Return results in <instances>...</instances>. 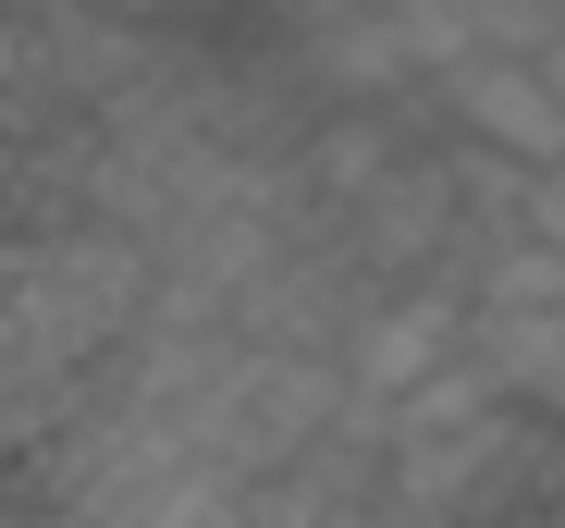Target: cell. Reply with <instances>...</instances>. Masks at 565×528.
Listing matches in <instances>:
<instances>
[{"label":"cell","mask_w":565,"mask_h":528,"mask_svg":"<svg viewBox=\"0 0 565 528\" xmlns=\"http://www.w3.org/2000/svg\"><path fill=\"white\" fill-rule=\"evenodd\" d=\"M516 443H529L516 394H504L480 357H455L443 381H418V394L382 406V492H394L406 528H467V516L516 479Z\"/></svg>","instance_id":"6da1fadb"},{"label":"cell","mask_w":565,"mask_h":528,"mask_svg":"<svg viewBox=\"0 0 565 528\" xmlns=\"http://www.w3.org/2000/svg\"><path fill=\"white\" fill-rule=\"evenodd\" d=\"M467 308H480V369L529 418L565 430V246H541V234L492 246L480 271H467Z\"/></svg>","instance_id":"7a4b0ae2"},{"label":"cell","mask_w":565,"mask_h":528,"mask_svg":"<svg viewBox=\"0 0 565 528\" xmlns=\"http://www.w3.org/2000/svg\"><path fill=\"white\" fill-rule=\"evenodd\" d=\"M455 357H480V308H467L455 271H430V283H369V308L344 320V381H356V406H394V394L443 381Z\"/></svg>","instance_id":"3957f363"},{"label":"cell","mask_w":565,"mask_h":528,"mask_svg":"<svg viewBox=\"0 0 565 528\" xmlns=\"http://www.w3.org/2000/svg\"><path fill=\"white\" fill-rule=\"evenodd\" d=\"M443 111H455L467 148H492V160H516V172H553V160H565V99H553L541 50H480V62H455V74H443Z\"/></svg>","instance_id":"277c9868"},{"label":"cell","mask_w":565,"mask_h":528,"mask_svg":"<svg viewBox=\"0 0 565 528\" xmlns=\"http://www.w3.org/2000/svg\"><path fill=\"white\" fill-rule=\"evenodd\" d=\"M565 0H480V50H553Z\"/></svg>","instance_id":"5b68a950"},{"label":"cell","mask_w":565,"mask_h":528,"mask_svg":"<svg viewBox=\"0 0 565 528\" xmlns=\"http://www.w3.org/2000/svg\"><path fill=\"white\" fill-rule=\"evenodd\" d=\"M516 234H541V246H565V160L553 172H529V222Z\"/></svg>","instance_id":"8992f818"},{"label":"cell","mask_w":565,"mask_h":528,"mask_svg":"<svg viewBox=\"0 0 565 528\" xmlns=\"http://www.w3.org/2000/svg\"><path fill=\"white\" fill-rule=\"evenodd\" d=\"M529 528H565V492H553V504H541V516H529Z\"/></svg>","instance_id":"52a82bcc"}]
</instances>
